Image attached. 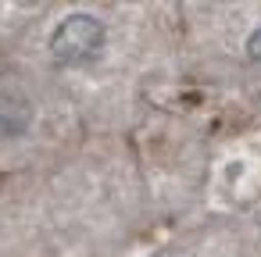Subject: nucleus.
Returning <instances> with one entry per match:
<instances>
[{
	"label": "nucleus",
	"mask_w": 261,
	"mask_h": 257,
	"mask_svg": "<svg viewBox=\"0 0 261 257\" xmlns=\"http://www.w3.org/2000/svg\"><path fill=\"white\" fill-rule=\"evenodd\" d=\"M33 122V107L18 93H0V136H22Z\"/></svg>",
	"instance_id": "f03ea898"
},
{
	"label": "nucleus",
	"mask_w": 261,
	"mask_h": 257,
	"mask_svg": "<svg viewBox=\"0 0 261 257\" xmlns=\"http://www.w3.org/2000/svg\"><path fill=\"white\" fill-rule=\"evenodd\" d=\"M104 50V25L90 15H72L58 25L50 40V54L61 65H90Z\"/></svg>",
	"instance_id": "f257e3e1"
},
{
	"label": "nucleus",
	"mask_w": 261,
	"mask_h": 257,
	"mask_svg": "<svg viewBox=\"0 0 261 257\" xmlns=\"http://www.w3.org/2000/svg\"><path fill=\"white\" fill-rule=\"evenodd\" d=\"M247 54H250V61H257V65H261V29H254V33H250V40H247Z\"/></svg>",
	"instance_id": "7ed1b4c3"
}]
</instances>
